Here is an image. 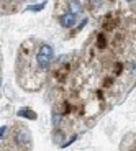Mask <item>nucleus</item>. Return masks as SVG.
<instances>
[{
	"label": "nucleus",
	"mask_w": 136,
	"mask_h": 151,
	"mask_svg": "<svg viewBox=\"0 0 136 151\" xmlns=\"http://www.w3.org/2000/svg\"><path fill=\"white\" fill-rule=\"evenodd\" d=\"M15 141L20 146H23L25 143H30V135H28L26 130H18V133L15 135Z\"/></svg>",
	"instance_id": "obj_3"
},
{
	"label": "nucleus",
	"mask_w": 136,
	"mask_h": 151,
	"mask_svg": "<svg viewBox=\"0 0 136 151\" xmlns=\"http://www.w3.org/2000/svg\"><path fill=\"white\" fill-rule=\"evenodd\" d=\"M76 20H77L76 15H72L71 12H66L64 15H61L59 23H61V27H62V28H71V27H74Z\"/></svg>",
	"instance_id": "obj_2"
},
{
	"label": "nucleus",
	"mask_w": 136,
	"mask_h": 151,
	"mask_svg": "<svg viewBox=\"0 0 136 151\" xmlns=\"http://www.w3.org/2000/svg\"><path fill=\"white\" fill-rule=\"evenodd\" d=\"M43 8H44V4H41V5H30V7H26V10L39 12V10H43Z\"/></svg>",
	"instance_id": "obj_6"
},
{
	"label": "nucleus",
	"mask_w": 136,
	"mask_h": 151,
	"mask_svg": "<svg viewBox=\"0 0 136 151\" xmlns=\"http://www.w3.org/2000/svg\"><path fill=\"white\" fill-rule=\"evenodd\" d=\"M67 7H69V12H71L72 15H76V17L82 12V5H80L79 2H69Z\"/></svg>",
	"instance_id": "obj_4"
},
{
	"label": "nucleus",
	"mask_w": 136,
	"mask_h": 151,
	"mask_svg": "<svg viewBox=\"0 0 136 151\" xmlns=\"http://www.w3.org/2000/svg\"><path fill=\"white\" fill-rule=\"evenodd\" d=\"M76 140H77V135H74V136H71V138H69V140L66 141V143H62V145H61V146H62V148H67L69 145H71V143H74Z\"/></svg>",
	"instance_id": "obj_7"
},
{
	"label": "nucleus",
	"mask_w": 136,
	"mask_h": 151,
	"mask_svg": "<svg viewBox=\"0 0 136 151\" xmlns=\"http://www.w3.org/2000/svg\"><path fill=\"white\" fill-rule=\"evenodd\" d=\"M98 46H100V48H103V46H105V38H103L102 35L98 36Z\"/></svg>",
	"instance_id": "obj_8"
},
{
	"label": "nucleus",
	"mask_w": 136,
	"mask_h": 151,
	"mask_svg": "<svg viewBox=\"0 0 136 151\" xmlns=\"http://www.w3.org/2000/svg\"><path fill=\"white\" fill-rule=\"evenodd\" d=\"M53 58H54V49L51 45L48 43H39L36 51L33 53V59H31L30 66L36 71V77L38 81L41 82L44 74L48 72L49 66L53 63Z\"/></svg>",
	"instance_id": "obj_1"
},
{
	"label": "nucleus",
	"mask_w": 136,
	"mask_h": 151,
	"mask_svg": "<svg viewBox=\"0 0 136 151\" xmlns=\"http://www.w3.org/2000/svg\"><path fill=\"white\" fill-rule=\"evenodd\" d=\"M5 132H7V127H0V138L5 136Z\"/></svg>",
	"instance_id": "obj_9"
},
{
	"label": "nucleus",
	"mask_w": 136,
	"mask_h": 151,
	"mask_svg": "<svg viewBox=\"0 0 136 151\" xmlns=\"http://www.w3.org/2000/svg\"><path fill=\"white\" fill-rule=\"evenodd\" d=\"M16 115H18V117H23V118H28V120H36V113L31 112V110H18Z\"/></svg>",
	"instance_id": "obj_5"
}]
</instances>
